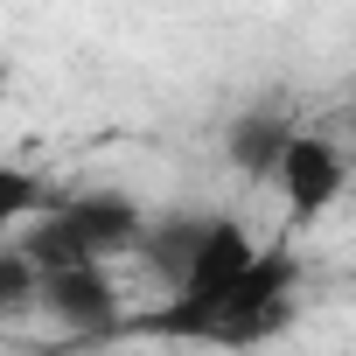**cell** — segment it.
<instances>
[{
    "mask_svg": "<svg viewBox=\"0 0 356 356\" xmlns=\"http://www.w3.org/2000/svg\"><path fill=\"white\" fill-rule=\"evenodd\" d=\"M140 238H147V203H133L126 189H84V196H63L56 210H42L15 245L42 273H63V266H112V259L140 252Z\"/></svg>",
    "mask_w": 356,
    "mask_h": 356,
    "instance_id": "obj_1",
    "label": "cell"
},
{
    "mask_svg": "<svg viewBox=\"0 0 356 356\" xmlns=\"http://www.w3.org/2000/svg\"><path fill=\"white\" fill-rule=\"evenodd\" d=\"M293 321H300V259H293L286 245H273V252L252 259V273H245L238 293L224 300L210 349H259V342L286 335Z\"/></svg>",
    "mask_w": 356,
    "mask_h": 356,
    "instance_id": "obj_2",
    "label": "cell"
},
{
    "mask_svg": "<svg viewBox=\"0 0 356 356\" xmlns=\"http://www.w3.org/2000/svg\"><path fill=\"white\" fill-rule=\"evenodd\" d=\"M42 314L77 335V342H105L119 335V280L112 266H63V273H42Z\"/></svg>",
    "mask_w": 356,
    "mask_h": 356,
    "instance_id": "obj_3",
    "label": "cell"
},
{
    "mask_svg": "<svg viewBox=\"0 0 356 356\" xmlns=\"http://www.w3.org/2000/svg\"><path fill=\"white\" fill-rule=\"evenodd\" d=\"M349 189V161L328 133H293L286 161H280V196L300 224H314L321 210H335V196Z\"/></svg>",
    "mask_w": 356,
    "mask_h": 356,
    "instance_id": "obj_4",
    "label": "cell"
},
{
    "mask_svg": "<svg viewBox=\"0 0 356 356\" xmlns=\"http://www.w3.org/2000/svg\"><path fill=\"white\" fill-rule=\"evenodd\" d=\"M293 133H300V126H293L280 105H252V112L231 119V133H224V161L245 175V182H280V161H286Z\"/></svg>",
    "mask_w": 356,
    "mask_h": 356,
    "instance_id": "obj_5",
    "label": "cell"
},
{
    "mask_svg": "<svg viewBox=\"0 0 356 356\" xmlns=\"http://www.w3.org/2000/svg\"><path fill=\"white\" fill-rule=\"evenodd\" d=\"M203 238H210V217H203V210H161V217H147L140 266H147L168 293H182V280H189V266H196Z\"/></svg>",
    "mask_w": 356,
    "mask_h": 356,
    "instance_id": "obj_6",
    "label": "cell"
},
{
    "mask_svg": "<svg viewBox=\"0 0 356 356\" xmlns=\"http://www.w3.org/2000/svg\"><path fill=\"white\" fill-rule=\"evenodd\" d=\"M42 307V266L22 245H0V328H15Z\"/></svg>",
    "mask_w": 356,
    "mask_h": 356,
    "instance_id": "obj_7",
    "label": "cell"
},
{
    "mask_svg": "<svg viewBox=\"0 0 356 356\" xmlns=\"http://www.w3.org/2000/svg\"><path fill=\"white\" fill-rule=\"evenodd\" d=\"M56 203H63V196L42 182L35 168H22V161H8V154H0V231H8V224H22V217L35 224V217H42V210H56Z\"/></svg>",
    "mask_w": 356,
    "mask_h": 356,
    "instance_id": "obj_8",
    "label": "cell"
}]
</instances>
